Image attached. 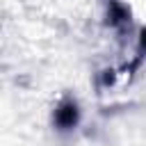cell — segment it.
Returning a JSON list of instances; mask_svg holds the SVG:
<instances>
[{
  "label": "cell",
  "instance_id": "1",
  "mask_svg": "<svg viewBox=\"0 0 146 146\" xmlns=\"http://www.w3.org/2000/svg\"><path fill=\"white\" fill-rule=\"evenodd\" d=\"M52 123L57 130L66 132V130H73L78 123H80V107L75 103V98H64L55 112H52Z\"/></svg>",
  "mask_w": 146,
  "mask_h": 146
},
{
  "label": "cell",
  "instance_id": "2",
  "mask_svg": "<svg viewBox=\"0 0 146 146\" xmlns=\"http://www.w3.org/2000/svg\"><path fill=\"white\" fill-rule=\"evenodd\" d=\"M107 16H110V25L112 27H125L130 23V14L128 9L116 2V0H110V9H107Z\"/></svg>",
  "mask_w": 146,
  "mask_h": 146
}]
</instances>
